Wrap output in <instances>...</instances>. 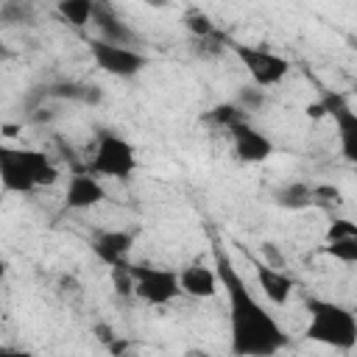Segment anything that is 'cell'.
Returning <instances> with one entry per match:
<instances>
[{"label": "cell", "instance_id": "cell-1", "mask_svg": "<svg viewBox=\"0 0 357 357\" xmlns=\"http://www.w3.org/2000/svg\"><path fill=\"white\" fill-rule=\"evenodd\" d=\"M220 287L229 298V349L234 357H273L290 337L273 312L254 296L223 245L212 248Z\"/></svg>", "mask_w": 357, "mask_h": 357}, {"label": "cell", "instance_id": "cell-2", "mask_svg": "<svg viewBox=\"0 0 357 357\" xmlns=\"http://www.w3.org/2000/svg\"><path fill=\"white\" fill-rule=\"evenodd\" d=\"M59 181V167L45 151L36 148H0V184L6 192L28 195Z\"/></svg>", "mask_w": 357, "mask_h": 357}, {"label": "cell", "instance_id": "cell-3", "mask_svg": "<svg viewBox=\"0 0 357 357\" xmlns=\"http://www.w3.org/2000/svg\"><path fill=\"white\" fill-rule=\"evenodd\" d=\"M307 326L304 337L335 349V351H351L357 346V318L349 307L329 301V298H307Z\"/></svg>", "mask_w": 357, "mask_h": 357}, {"label": "cell", "instance_id": "cell-4", "mask_svg": "<svg viewBox=\"0 0 357 357\" xmlns=\"http://www.w3.org/2000/svg\"><path fill=\"white\" fill-rule=\"evenodd\" d=\"M86 170L92 176H103V178H117L126 181L137 173V148L120 137L117 131H98L92 156L86 162Z\"/></svg>", "mask_w": 357, "mask_h": 357}, {"label": "cell", "instance_id": "cell-5", "mask_svg": "<svg viewBox=\"0 0 357 357\" xmlns=\"http://www.w3.org/2000/svg\"><path fill=\"white\" fill-rule=\"evenodd\" d=\"M131 282H134V296L151 307H165L170 301H176L181 293V279L178 271L173 268H162V265H151V262H131Z\"/></svg>", "mask_w": 357, "mask_h": 357}, {"label": "cell", "instance_id": "cell-6", "mask_svg": "<svg viewBox=\"0 0 357 357\" xmlns=\"http://www.w3.org/2000/svg\"><path fill=\"white\" fill-rule=\"evenodd\" d=\"M229 47L234 50V56L240 59V64L245 67V73L251 75V81L259 89H268V86L282 84L287 78V73H290V61L284 56H279L276 50H271V47L243 45V42H231Z\"/></svg>", "mask_w": 357, "mask_h": 357}, {"label": "cell", "instance_id": "cell-7", "mask_svg": "<svg viewBox=\"0 0 357 357\" xmlns=\"http://www.w3.org/2000/svg\"><path fill=\"white\" fill-rule=\"evenodd\" d=\"M86 47L95 67H100L106 75H114V78H134L148 67V56L139 47H123L103 39H89Z\"/></svg>", "mask_w": 357, "mask_h": 357}, {"label": "cell", "instance_id": "cell-8", "mask_svg": "<svg viewBox=\"0 0 357 357\" xmlns=\"http://www.w3.org/2000/svg\"><path fill=\"white\" fill-rule=\"evenodd\" d=\"M321 106H324V114H329V120L335 126L340 156L349 165H357V112H354V106L337 92H324Z\"/></svg>", "mask_w": 357, "mask_h": 357}, {"label": "cell", "instance_id": "cell-9", "mask_svg": "<svg viewBox=\"0 0 357 357\" xmlns=\"http://www.w3.org/2000/svg\"><path fill=\"white\" fill-rule=\"evenodd\" d=\"M231 137V151L237 156V162L243 165H259L273 153V142L268 134H262L259 128H254L248 120H240L229 128Z\"/></svg>", "mask_w": 357, "mask_h": 357}, {"label": "cell", "instance_id": "cell-10", "mask_svg": "<svg viewBox=\"0 0 357 357\" xmlns=\"http://www.w3.org/2000/svg\"><path fill=\"white\" fill-rule=\"evenodd\" d=\"M324 254L343 265H357V220L332 218L324 231Z\"/></svg>", "mask_w": 357, "mask_h": 357}, {"label": "cell", "instance_id": "cell-11", "mask_svg": "<svg viewBox=\"0 0 357 357\" xmlns=\"http://www.w3.org/2000/svg\"><path fill=\"white\" fill-rule=\"evenodd\" d=\"M106 201V190L100 184L98 176H92L89 170H75L67 178V190H64V206L73 212H84L92 209L98 204Z\"/></svg>", "mask_w": 357, "mask_h": 357}, {"label": "cell", "instance_id": "cell-12", "mask_svg": "<svg viewBox=\"0 0 357 357\" xmlns=\"http://www.w3.org/2000/svg\"><path fill=\"white\" fill-rule=\"evenodd\" d=\"M131 245H134V234H131V231H123V229H106V231H98V234L92 237V254H95L109 271L128 265Z\"/></svg>", "mask_w": 357, "mask_h": 357}, {"label": "cell", "instance_id": "cell-13", "mask_svg": "<svg viewBox=\"0 0 357 357\" xmlns=\"http://www.w3.org/2000/svg\"><path fill=\"white\" fill-rule=\"evenodd\" d=\"M254 279H257V287L262 290V296L276 307H284L296 287L290 273H284L282 268H273L268 262H254Z\"/></svg>", "mask_w": 357, "mask_h": 357}, {"label": "cell", "instance_id": "cell-14", "mask_svg": "<svg viewBox=\"0 0 357 357\" xmlns=\"http://www.w3.org/2000/svg\"><path fill=\"white\" fill-rule=\"evenodd\" d=\"M92 25L100 31L98 39L112 42V45H123V47H137V33H134V28H131L112 6L98 3V6H95V20H92Z\"/></svg>", "mask_w": 357, "mask_h": 357}, {"label": "cell", "instance_id": "cell-15", "mask_svg": "<svg viewBox=\"0 0 357 357\" xmlns=\"http://www.w3.org/2000/svg\"><path fill=\"white\" fill-rule=\"evenodd\" d=\"M178 279H181V293L190 298H215L220 290V279H218L215 265L212 268L204 262L184 265L178 271Z\"/></svg>", "mask_w": 357, "mask_h": 357}, {"label": "cell", "instance_id": "cell-16", "mask_svg": "<svg viewBox=\"0 0 357 357\" xmlns=\"http://www.w3.org/2000/svg\"><path fill=\"white\" fill-rule=\"evenodd\" d=\"M271 198L279 209H287V212H301V209L315 206V192H312V184H307V181H287V184L276 187L271 192Z\"/></svg>", "mask_w": 357, "mask_h": 357}, {"label": "cell", "instance_id": "cell-17", "mask_svg": "<svg viewBox=\"0 0 357 357\" xmlns=\"http://www.w3.org/2000/svg\"><path fill=\"white\" fill-rule=\"evenodd\" d=\"M95 6H98L95 0H61L56 6V11L73 28H84V25H89L95 20Z\"/></svg>", "mask_w": 357, "mask_h": 357}, {"label": "cell", "instance_id": "cell-18", "mask_svg": "<svg viewBox=\"0 0 357 357\" xmlns=\"http://www.w3.org/2000/svg\"><path fill=\"white\" fill-rule=\"evenodd\" d=\"M50 95L92 103V100H98V98H100V89H98V86H86V84H73V81H67V84H56V86L50 89Z\"/></svg>", "mask_w": 357, "mask_h": 357}, {"label": "cell", "instance_id": "cell-19", "mask_svg": "<svg viewBox=\"0 0 357 357\" xmlns=\"http://www.w3.org/2000/svg\"><path fill=\"white\" fill-rule=\"evenodd\" d=\"M184 22H187V28L204 42V39H215L218 36V28H215V22L209 20V14L206 11H201V8H190L187 14H184Z\"/></svg>", "mask_w": 357, "mask_h": 357}, {"label": "cell", "instance_id": "cell-20", "mask_svg": "<svg viewBox=\"0 0 357 357\" xmlns=\"http://www.w3.org/2000/svg\"><path fill=\"white\" fill-rule=\"evenodd\" d=\"M312 192H315V206H340L343 204V192L332 184H312Z\"/></svg>", "mask_w": 357, "mask_h": 357}, {"label": "cell", "instance_id": "cell-21", "mask_svg": "<svg viewBox=\"0 0 357 357\" xmlns=\"http://www.w3.org/2000/svg\"><path fill=\"white\" fill-rule=\"evenodd\" d=\"M0 357H36L28 349H17V346H0Z\"/></svg>", "mask_w": 357, "mask_h": 357}, {"label": "cell", "instance_id": "cell-22", "mask_svg": "<svg viewBox=\"0 0 357 357\" xmlns=\"http://www.w3.org/2000/svg\"><path fill=\"white\" fill-rule=\"evenodd\" d=\"M201 357H209V354H201Z\"/></svg>", "mask_w": 357, "mask_h": 357}]
</instances>
